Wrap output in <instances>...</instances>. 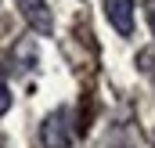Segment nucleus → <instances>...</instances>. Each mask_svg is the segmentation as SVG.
<instances>
[{
    "instance_id": "obj_1",
    "label": "nucleus",
    "mask_w": 155,
    "mask_h": 148,
    "mask_svg": "<svg viewBox=\"0 0 155 148\" xmlns=\"http://www.w3.org/2000/svg\"><path fill=\"white\" fill-rule=\"evenodd\" d=\"M40 148H72L69 109H54L43 123H40Z\"/></svg>"
},
{
    "instance_id": "obj_2",
    "label": "nucleus",
    "mask_w": 155,
    "mask_h": 148,
    "mask_svg": "<svg viewBox=\"0 0 155 148\" xmlns=\"http://www.w3.org/2000/svg\"><path fill=\"white\" fill-rule=\"evenodd\" d=\"M15 4H18V11H22V18L29 22L33 33H40V36L54 33V15H51L47 0H15Z\"/></svg>"
},
{
    "instance_id": "obj_3",
    "label": "nucleus",
    "mask_w": 155,
    "mask_h": 148,
    "mask_svg": "<svg viewBox=\"0 0 155 148\" xmlns=\"http://www.w3.org/2000/svg\"><path fill=\"white\" fill-rule=\"evenodd\" d=\"M105 18L112 22L119 36H134L137 15H134V0H105Z\"/></svg>"
},
{
    "instance_id": "obj_4",
    "label": "nucleus",
    "mask_w": 155,
    "mask_h": 148,
    "mask_svg": "<svg viewBox=\"0 0 155 148\" xmlns=\"http://www.w3.org/2000/svg\"><path fill=\"white\" fill-rule=\"evenodd\" d=\"M11 109V87H7V79H4V69H0V112Z\"/></svg>"
},
{
    "instance_id": "obj_5",
    "label": "nucleus",
    "mask_w": 155,
    "mask_h": 148,
    "mask_svg": "<svg viewBox=\"0 0 155 148\" xmlns=\"http://www.w3.org/2000/svg\"><path fill=\"white\" fill-rule=\"evenodd\" d=\"M144 15H148V25H152V33H155V0L144 4Z\"/></svg>"
},
{
    "instance_id": "obj_6",
    "label": "nucleus",
    "mask_w": 155,
    "mask_h": 148,
    "mask_svg": "<svg viewBox=\"0 0 155 148\" xmlns=\"http://www.w3.org/2000/svg\"><path fill=\"white\" fill-rule=\"evenodd\" d=\"M0 148H11V145H7V137H0Z\"/></svg>"
}]
</instances>
